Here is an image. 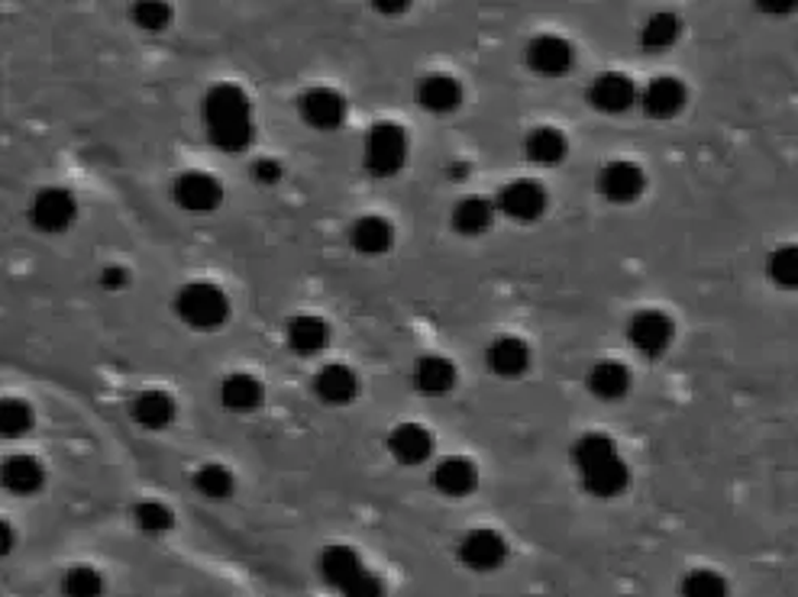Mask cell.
Here are the masks:
<instances>
[{"label": "cell", "instance_id": "cell-30", "mask_svg": "<svg viewBox=\"0 0 798 597\" xmlns=\"http://www.w3.org/2000/svg\"><path fill=\"white\" fill-rule=\"evenodd\" d=\"M194 488H197L204 498H210V501H223V498L233 495L237 478H233V472H230L227 465H220V462H207V465L197 468V475H194Z\"/></svg>", "mask_w": 798, "mask_h": 597}, {"label": "cell", "instance_id": "cell-12", "mask_svg": "<svg viewBox=\"0 0 798 597\" xmlns=\"http://www.w3.org/2000/svg\"><path fill=\"white\" fill-rule=\"evenodd\" d=\"M637 100H640L637 85L621 72H608L589 87V103L602 113H627Z\"/></svg>", "mask_w": 798, "mask_h": 597}, {"label": "cell", "instance_id": "cell-15", "mask_svg": "<svg viewBox=\"0 0 798 597\" xmlns=\"http://www.w3.org/2000/svg\"><path fill=\"white\" fill-rule=\"evenodd\" d=\"M388 449H391V455L401 465H421L434 452V436H431V429L421 427V424H401V427L391 429Z\"/></svg>", "mask_w": 798, "mask_h": 597}, {"label": "cell", "instance_id": "cell-20", "mask_svg": "<svg viewBox=\"0 0 798 597\" xmlns=\"http://www.w3.org/2000/svg\"><path fill=\"white\" fill-rule=\"evenodd\" d=\"M133 421L140 424L143 429H166L176 424V398L166 394V391H143L133 398V407H130Z\"/></svg>", "mask_w": 798, "mask_h": 597}, {"label": "cell", "instance_id": "cell-28", "mask_svg": "<svg viewBox=\"0 0 798 597\" xmlns=\"http://www.w3.org/2000/svg\"><path fill=\"white\" fill-rule=\"evenodd\" d=\"M524 149H528V159L533 166H559L569 153V139L556 126H536L528 133Z\"/></svg>", "mask_w": 798, "mask_h": 597}, {"label": "cell", "instance_id": "cell-4", "mask_svg": "<svg viewBox=\"0 0 798 597\" xmlns=\"http://www.w3.org/2000/svg\"><path fill=\"white\" fill-rule=\"evenodd\" d=\"M78 220V200L65 187H46L29 204V223L39 233H65Z\"/></svg>", "mask_w": 798, "mask_h": 597}, {"label": "cell", "instance_id": "cell-19", "mask_svg": "<svg viewBox=\"0 0 798 597\" xmlns=\"http://www.w3.org/2000/svg\"><path fill=\"white\" fill-rule=\"evenodd\" d=\"M350 243L359 256H385L395 243V230L385 217L378 214H368V217H359L350 230Z\"/></svg>", "mask_w": 798, "mask_h": 597}, {"label": "cell", "instance_id": "cell-37", "mask_svg": "<svg viewBox=\"0 0 798 597\" xmlns=\"http://www.w3.org/2000/svg\"><path fill=\"white\" fill-rule=\"evenodd\" d=\"M256 181H263V184H275L278 178H281V166L275 162V159H263V162H256Z\"/></svg>", "mask_w": 798, "mask_h": 597}, {"label": "cell", "instance_id": "cell-16", "mask_svg": "<svg viewBox=\"0 0 798 597\" xmlns=\"http://www.w3.org/2000/svg\"><path fill=\"white\" fill-rule=\"evenodd\" d=\"M485 362L498 378H518L531 368V345L518 337H498L488 345Z\"/></svg>", "mask_w": 798, "mask_h": 597}, {"label": "cell", "instance_id": "cell-23", "mask_svg": "<svg viewBox=\"0 0 798 597\" xmlns=\"http://www.w3.org/2000/svg\"><path fill=\"white\" fill-rule=\"evenodd\" d=\"M492 223H495V204L485 200V197H479V194L462 197L452 207V227L462 236H482V233L492 230Z\"/></svg>", "mask_w": 798, "mask_h": 597}, {"label": "cell", "instance_id": "cell-3", "mask_svg": "<svg viewBox=\"0 0 798 597\" xmlns=\"http://www.w3.org/2000/svg\"><path fill=\"white\" fill-rule=\"evenodd\" d=\"M362 159H365V169L378 174V178H388V174L401 171L404 162H408V130L391 123V120L375 123L365 133Z\"/></svg>", "mask_w": 798, "mask_h": 597}, {"label": "cell", "instance_id": "cell-36", "mask_svg": "<svg viewBox=\"0 0 798 597\" xmlns=\"http://www.w3.org/2000/svg\"><path fill=\"white\" fill-rule=\"evenodd\" d=\"M169 16H172V10L166 7V3H140V7H133V20H136V26H143V29H166L169 26Z\"/></svg>", "mask_w": 798, "mask_h": 597}, {"label": "cell", "instance_id": "cell-24", "mask_svg": "<svg viewBox=\"0 0 798 597\" xmlns=\"http://www.w3.org/2000/svg\"><path fill=\"white\" fill-rule=\"evenodd\" d=\"M220 401L233 414H253L263 404V385H259V378L243 375V371L227 375L220 385Z\"/></svg>", "mask_w": 798, "mask_h": 597}, {"label": "cell", "instance_id": "cell-35", "mask_svg": "<svg viewBox=\"0 0 798 597\" xmlns=\"http://www.w3.org/2000/svg\"><path fill=\"white\" fill-rule=\"evenodd\" d=\"M682 597H727V582L711 569L689 572L682 582Z\"/></svg>", "mask_w": 798, "mask_h": 597}, {"label": "cell", "instance_id": "cell-8", "mask_svg": "<svg viewBox=\"0 0 798 597\" xmlns=\"http://www.w3.org/2000/svg\"><path fill=\"white\" fill-rule=\"evenodd\" d=\"M627 337H630V345L637 352L656 358V355H663L673 345L676 327H673V320L663 310H640V314H633V320L627 327Z\"/></svg>", "mask_w": 798, "mask_h": 597}, {"label": "cell", "instance_id": "cell-29", "mask_svg": "<svg viewBox=\"0 0 798 597\" xmlns=\"http://www.w3.org/2000/svg\"><path fill=\"white\" fill-rule=\"evenodd\" d=\"M679 39V20L673 13H653L646 26L640 29V46L646 52H666Z\"/></svg>", "mask_w": 798, "mask_h": 597}, {"label": "cell", "instance_id": "cell-22", "mask_svg": "<svg viewBox=\"0 0 798 597\" xmlns=\"http://www.w3.org/2000/svg\"><path fill=\"white\" fill-rule=\"evenodd\" d=\"M414 385L427 398H444L456 388V365L444 355H424L414 365Z\"/></svg>", "mask_w": 798, "mask_h": 597}, {"label": "cell", "instance_id": "cell-32", "mask_svg": "<svg viewBox=\"0 0 798 597\" xmlns=\"http://www.w3.org/2000/svg\"><path fill=\"white\" fill-rule=\"evenodd\" d=\"M133 520H136V526H140L143 533H149V536H162L166 529L176 526V513H172L169 504H162V501H143V504H136Z\"/></svg>", "mask_w": 798, "mask_h": 597}, {"label": "cell", "instance_id": "cell-7", "mask_svg": "<svg viewBox=\"0 0 798 597\" xmlns=\"http://www.w3.org/2000/svg\"><path fill=\"white\" fill-rule=\"evenodd\" d=\"M172 197L188 214H210L223 200V184L207 171H184L172 184Z\"/></svg>", "mask_w": 798, "mask_h": 597}, {"label": "cell", "instance_id": "cell-21", "mask_svg": "<svg viewBox=\"0 0 798 597\" xmlns=\"http://www.w3.org/2000/svg\"><path fill=\"white\" fill-rule=\"evenodd\" d=\"M314 391H317V398L327 401V404H350L355 398V391H359V378H355V371L350 365L330 362V365H324V368L317 371V378H314Z\"/></svg>", "mask_w": 798, "mask_h": 597}, {"label": "cell", "instance_id": "cell-33", "mask_svg": "<svg viewBox=\"0 0 798 597\" xmlns=\"http://www.w3.org/2000/svg\"><path fill=\"white\" fill-rule=\"evenodd\" d=\"M29 427H33L29 404L20 401V398H3L0 401V436L3 439H16V436H23Z\"/></svg>", "mask_w": 798, "mask_h": 597}, {"label": "cell", "instance_id": "cell-17", "mask_svg": "<svg viewBox=\"0 0 798 597\" xmlns=\"http://www.w3.org/2000/svg\"><path fill=\"white\" fill-rule=\"evenodd\" d=\"M475 485H479V468L462 455H449L434 468V488L446 498H469Z\"/></svg>", "mask_w": 798, "mask_h": 597}, {"label": "cell", "instance_id": "cell-9", "mask_svg": "<svg viewBox=\"0 0 798 597\" xmlns=\"http://www.w3.org/2000/svg\"><path fill=\"white\" fill-rule=\"evenodd\" d=\"M301 120L314 130H337L347 120V97L334 87H307L301 94Z\"/></svg>", "mask_w": 798, "mask_h": 597}, {"label": "cell", "instance_id": "cell-1", "mask_svg": "<svg viewBox=\"0 0 798 597\" xmlns=\"http://www.w3.org/2000/svg\"><path fill=\"white\" fill-rule=\"evenodd\" d=\"M204 126L217 149L240 153L253 143V103L240 85H214L204 97Z\"/></svg>", "mask_w": 798, "mask_h": 597}, {"label": "cell", "instance_id": "cell-26", "mask_svg": "<svg viewBox=\"0 0 798 597\" xmlns=\"http://www.w3.org/2000/svg\"><path fill=\"white\" fill-rule=\"evenodd\" d=\"M418 103L431 113H452L462 103V85L452 75H427L418 85Z\"/></svg>", "mask_w": 798, "mask_h": 597}, {"label": "cell", "instance_id": "cell-5", "mask_svg": "<svg viewBox=\"0 0 798 597\" xmlns=\"http://www.w3.org/2000/svg\"><path fill=\"white\" fill-rule=\"evenodd\" d=\"M459 562L469 569V572H479V575H488L495 569L505 565L508 559V543L501 533L495 529H469L462 539H459V549H456Z\"/></svg>", "mask_w": 798, "mask_h": 597}, {"label": "cell", "instance_id": "cell-2", "mask_svg": "<svg viewBox=\"0 0 798 597\" xmlns=\"http://www.w3.org/2000/svg\"><path fill=\"white\" fill-rule=\"evenodd\" d=\"M176 314L191 330H217L230 317V301H227L223 288H217L210 281H191L178 291Z\"/></svg>", "mask_w": 798, "mask_h": 597}, {"label": "cell", "instance_id": "cell-34", "mask_svg": "<svg viewBox=\"0 0 798 597\" xmlns=\"http://www.w3.org/2000/svg\"><path fill=\"white\" fill-rule=\"evenodd\" d=\"M766 271L779 288L798 291V246H779L766 261Z\"/></svg>", "mask_w": 798, "mask_h": 597}, {"label": "cell", "instance_id": "cell-11", "mask_svg": "<svg viewBox=\"0 0 798 597\" xmlns=\"http://www.w3.org/2000/svg\"><path fill=\"white\" fill-rule=\"evenodd\" d=\"M528 65L543 78H559L572 69V46L563 36L543 33L528 46Z\"/></svg>", "mask_w": 798, "mask_h": 597}, {"label": "cell", "instance_id": "cell-27", "mask_svg": "<svg viewBox=\"0 0 798 597\" xmlns=\"http://www.w3.org/2000/svg\"><path fill=\"white\" fill-rule=\"evenodd\" d=\"M630 381H633L630 368L624 362H615V358H605L589 371V391L602 401H621L630 391Z\"/></svg>", "mask_w": 798, "mask_h": 597}, {"label": "cell", "instance_id": "cell-13", "mask_svg": "<svg viewBox=\"0 0 798 597\" xmlns=\"http://www.w3.org/2000/svg\"><path fill=\"white\" fill-rule=\"evenodd\" d=\"M686 100H689V90H686V85L679 78H673V75L653 78L650 85L643 87V94H640V103H643V110L653 120H673L676 113H682Z\"/></svg>", "mask_w": 798, "mask_h": 597}, {"label": "cell", "instance_id": "cell-25", "mask_svg": "<svg viewBox=\"0 0 798 597\" xmlns=\"http://www.w3.org/2000/svg\"><path fill=\"white\" fill-rule=\"evenodd\" d=\"M285 337H288V345H291L294 352H301V355H317V352H324L327 342H330V327H327V320H321V317H314V314H301V317H294V320L288 324Z\"/></svg>", "mask_w": 798, "mask_h": 597}, {"label": "cell", "instance_id": "cell-10", "mask_svg": "<svg viewBox=\"0 0 798 597\" xmlns=\"http://www.w3.org/2000/svg\"><path fill=\"white\" fill-rule=\"evenodd\" d=\"M646 187V174L640 166L618 159V162H608L602 174H598V191L612 200V204H633Z\"/></svg>", "mask_w": 798, "mask_h": 597}, {"label": "cell", "instance_id": "cell-31", "mask_svg": "<svg viewBox=\"0 0 798 597\" xmlns=\"http://www.w3.org/2000/svg\"><path fill=\"white\" fill-rule=\"evenodd\" d=\"M612 455H618V449H615V439L605 436V432H585L572 446V462H576L579 472H585V468H592V465H598V462H605Z\"/></svg>", "mask_w": 798, "mask_h": 597}, {"label": "cell", "instance_id": "cell-39", "mask_svg": "<svg viewBox=\"0 0 798 597\" xmlns=\"http://www.w3.org/2000/svg\"><path fill=\"white\" fill-rule=\"evenodd\" d=\"M126 278H130L126 268H104V288H113L117 291V288L126 284Z\"/></svg>", "mask_w": 798, "mask_h": 597}, {"label": "cell", "instance_id": "cell-14", "mask_svg": "<svg viewBox=\"0 0 798 597\" xmlns=\"http://www.w3.org/2000/svg\"><path fill=\"white\" fill-rule=\"evenodd\" d=\"M579 475H582L585 491L595 495V498H605V501L624 495L627 485H630V468H627L621 455H612V459H605V462H598V465H592V468H585Z\"/></svg>", "mask_w": 798, "mask_h": 597}, {"label": "cell", "instance_id": "cell-6", "mask_svg": "<svg viewBox=\"0 0 798 597\" xmlns=\"http://www.w3.org/2000/svg\"><path fill=\"white\" fill-rule=\"evenodd\" d=\"M495 207H498L505 217L518 220V223H533V220H540L543 210H546V187H543L540 181H533V178L508 181V184L498 191Z\"/></svg>", "mask_w": 798, "mask_h": 597}, {"label": "cell", "instance_id": "cell-18", "mask_svg": "<svg viewBox=\"0 0 798 597\" xmlns=\"http://www.w3.org/2000/svg\"><path fill=\"white\" fill-rule=\"evenodd\" d=\"M43 482H46V468L29 455H13L0 465V485L16 498L36 495L43 488Z\"/></svg>", "mask_w": 798, "mask_h": 597}, {"label": "cell", "instance_id": "cell-38", "mask_svg": "<svg viewBox=\"0 0 798 597\" xmlns=\"http://www.w3.org/2000/svg\"><path fill=\"white\" fill-rule=\"evenodd\" d=\"M16 549V529L0 516V559H7Z\"/></svg>", "mask_w": 798, "mask_h": 597}]
</instances>
